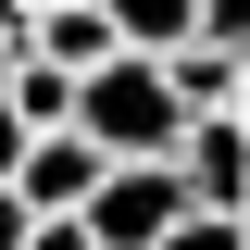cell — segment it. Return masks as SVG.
<instances>
[{"mask_svg": "<svg viewBox=\"0 0 250 250\" xmlns=\"http://www.w3.org/2000/svg\"><path fill=\"white\" fill-rule=\"evenodd\" d=\"M75 125H88V138H100L113 163H125V150H175V138H188V88H175V50H138V38H125V50L88 75Z\"/></svg>", "mask_w": 250, "mask_h": 250, "instance_id": "6da1fadb", "label": "cell"}, {"mask_svg": "<svg viewBox=\"0 0 250 250\" xmlns=\"http://www.w3.org/2000/svg\"><path fill=\"white\" fill-rule=\"evenodd\" d=\"M175 213H188V163H175V150H125L113 175L88 188L100 250H163V238H175Z\"/></svg>", "mask_w": 250, "mask_h": 250, "instance_id": "7a4b0ae2", "label": "cell"}, {"mask_svg": "<svg viewBox=\"0 0 250 250\" xmlns=\"http://www.w3.org/2000/svg\"><path fill=\"white\" fill-rule=\"evenodd\" d=\"M175 163H188V200H213V213H250V113H238V100L188 113Z\"/></svg>", "mask_w": 250, "mask_h": 250, "instance_id": "3957f363", "label": "cell"}, {"mask_svg": "<svg viewBox=\"0 0 250 250\" xmlns=\"http://www.w3.org/2000/svg\"><path fill=\"white\" fill-rule=\"evenodd\" d=\"M100 175H113V150H100L88 125H38V138H25V163H13V188H25L38 213H75Z\"/></svg>", "mask_w": 250, "mask_h": 250, "instance_id": "277c9868", "label": "cell"}, {"mask_svg": "<svg viewBox=\"0 0 250 250\" xmlns=\"http://www.w3.org/2000/svg\"><path fill=\"white\" fill-rule=\"evenodd\" d=\"M38 50L75 62V75H100V62L125 50V25H113V0H50V13H38Z\"/></svg>", "mask_w": 250, "mask_h": 250, "instance_id": "5b68a950", "label": "cell"}, {"mask_svg": "<svg viewBox=\"0 0 250 250\" xmlns=\"http://www.w3.org/2000/svg\"><path fill=\"white\" fill-rule=\"evenodd\" d=\"M13 100H25V125H75L88 75H75V62H50V50H25V62H13Z\"/></svg>", "mask_w": 250, "mask_h": 250, "instance_id": "8992f818", "label": "cell"}, {"mask_svg": "<svg viewBox=\"0 0 250 250\" xmlns=\"http://www.w3.org/2000/svg\"><path fill=\"white\" fill-rule=\"evenodd\" d=\"M113 25L138 38V50H188V38H200V0H113Z\"/></svg>", "mask_w": 250, "mask_h": 250, "instance_id": "52a82bcc", "label": "cell"}, {"mask_svg": "<svg viewBox=\"0 0 250 250\" xmlns=\"http://www.w3.org/2000/svg\"><path fill=\"white\" fill-rule=\"evenodd\" d=\"M163 250H250V213H213V200H188Z\"/></svg>", "mask_w": 250, "mask_h": 250, "instance_id": "ba28073f", "label": "cell"}, {"mask_svg": "<svg viewBox=\"0 0 250 250\" xmlns=\"http://www.w3.org/2000/svg\"><path fill=\"white\" fill-rule=\"evenodd\" d=\"M25 238H38V200H25L13 175H0V250H25Z\"/></svg>", "mask_w": 250, "mask_h": 250, "instance_id": "9c48e42d", "label": "cell"}, {"mask_svg": "<svg viewBox=\"0 0 250 250\" xmlns=\"http://www.w3.org/2000/svg\"><path fill=\"white\" fill-rule=\"evenodd\" d=\"M238 113H250V75H238Z\"/></svg>", "mask_w": 250, "mask_h": 250, "instance_id": "30bf717a", "label": "cell"}]
</instances>
